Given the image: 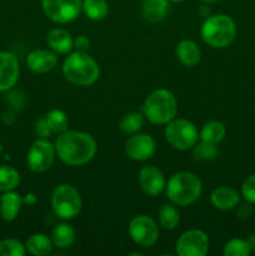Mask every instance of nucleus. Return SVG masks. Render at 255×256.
I'll return each mask as SVG.
<instances>
[{
	"label": "nucleus",
	"mask_w": 255,
	"mask_h": 256,
	"mask_svg": "<svg viewBox=\"0 0 255 256\" xmlns=\"http://www.w3.org/2000/svg\"><path fill=\"white\" fill-rule=\"evenodd\" d=\"M98 145L90 134L78 130L60 132L55 142V150L64 164L82 166L95 156Z\"/></svg>",
	"instance_id": "f257e3e1"
},
{
	"label": "nucleus",
	"mask_w": 255,
	"mask_h": 256,
	"mask_svg": "<svg viewBox=\"0 0 255 256\" xmlns=\"http://www.w3.org/2000/svg\"><path fill=\"white\" fill-rule=\"evenodd\" d=\"M62 75L72 84L89 86L99 79L100 68L86 52H70L62 64Z\"/></svg>",
	"instance_id": "f03ea898"
},
{
	"label": "nucleus",
	"mask_w": 255,
	"mask_h": 256,
	"mask_svg": "<svg viewBox=\"0 0 255 256\" xmlns=\"http://www.w3.org/2000/svg\"><path fill=\"white\" fill-rule=\"evenodd\" d=\"M166 196L178 206H189L199 199L202 192V180L190 172H180L172 175L165 185Z\"/></svg>",
	"instance_id": "7ed1b4c3"
},
{
	"label": "nucleus",
	"mask_w": 255,
	"mask_h": 256,
	"mask_svg": "<svg viewBox=\"0 0 255 256\" xmlns=\"http://www.w3.org/2000/svg\"><path fill=\"white\" fill-rule=\"evenodd\" d=\"M144 116L150 122L164 125L172 122L178 112V102L168 89H156L145 99L142 105Z\"/></svg>",
	"instance_id": "20e7f679"
},
{
	"label": "nucleus",
	"mask_w": 255,
	"mask_h": 256,
	"mask_svg": "<svg viewBox=\"0 0 255 256\" xmlns=\"http://www.w3.org/2000/svg\"><path fill=\"white\" fill-rule=\"evenodd\" d=\"M236 36L235 22L225 14L208 16L202 25V38L209 46L215 49L226 48Z\"/></svg>",
	"instance_id": "39448f33"
},
{
	"label": "nucleus",
	"mask_w": 255,
	"mask_h": 256,
	"mask_svg": "<svg viewBox=\"0 0 255 256\" xmlns=\"http://www.w3.org/2000/svg\"><path fill=\"white\" fill-rule=\"evenodd\" d=\"M82 202L79 192L69 184H60L52 192V208L55 215L64 220L76 218L82 212Z\"/></svg>",
	"instance_id": "423d86ee"
},
{
	"label": "nucleus",
	"mask_w": 255,
	"mask_h": 256,
	"mask_svg": "<svg viewBox=\"0 0 255 256\" xmlns=\"http://www.w3.org/2000/svg\"><path fill=\"white\" fill-rule=\"evenodd\" d=\"M168 142L176 150H188L194 146L199 139L198 129L186 119H172L165 128Z\"/></svg>",
	"instance_id": "0eeeda50"
},
{
	"label": "nucleus",
	"mask_w": 255,
	"mask_h": 256,
	"mask_svg": "<svg viewBox=\"0 0 255 256\" xmlns=\"http://www.w3.org/2000/svg\"><path fill=\"white\" fill-rule=\"evenodd\" d=\"M44 14L59 24H68L76 19L82 10V0H42Z\"/></svg>",
	"instance_id": "6e6552de"
},
{
	"label": "nucleus",
	"mask_w": 255,
	"mask_h": 256,
	"mask_svg": "<svg viewBox=\"0 0 255 256\" xmlns=\"http://www.w3.org/2000/svg\"><path fill=\"white\" fill-rule=\"evenodd\" d=\"M128 232L132 242L142 248L152 246L159 238L158 224L148 215H138L132 219Z\"/></svg>",
	"instance_id": "1a4fd4ad"
},
{
	"label": "nucleus",
	"mask_w": 255,
	"mask_h": 256,
	"mask_svg": "<svg viewBox=\"0 0 255 256\" xmlns=\"http://www.w3.org/2000/svg\"><path fill=\"white\" fill-rule=\"evenodd\" d=\"M55 154H56L55 145H52L49 140L40 138L32 142L28 152V166L34 172H46L54 162Z\"/></svg>",
	"instance_id": "9d476101"
},
{
	"label": "nucleus",
	"mask_w": 255,
	"mask_h": 256,
	"mask_svg": "<svg viewBox=\"0 0 255 256\" xmlns=\"http://www.w3.org/2000/svg\"><path fill=\"white\" fill-rule=\"evenodd\" d=\"M209 252V238L202 230L192 229L182 232L176 242L179 256H205Z\"/></svg>",
	"instance_id": "9b49d317"
},
{
	"label": "nucleus",
	"mask_w": 255,
	"mask_h": 256,
	"mask_svg": "<svg viewBox=\"0 0 255 256\" xmlns=\"http://www.w3.org/2000/svg\"><path fill=\"white\" fill-rule=\"evenodd\" d=\"M156 152V142L149 134H132L125 144V152L135 162H145Z\"/></svg>",
	"instance_id": "f8f14e48"
},
{
	"label": "nucleus",
	"mask_w": 255,
	"mask_h": 256,
	"mask_svg": "<svg viewBox=\"0 0 255 256\" xmlns=\"http://www.w3.org/2000/svg\"><path fill=\"white\" fill-rule=\"evenodd\" d=\"M19 62L10 52H0V92H9L19 79Z\"/></svg>",
	"instance_id": "ddd939ff"
},
{
	"label": "nucleus",
	"mask_w": 255,
	"mask_h": 256,
	"mask_svg": "<svg viewBox=\"0 0 255 256\" xmlns=\"http://www.w3.org/2000/svg\"><path fill=\"white\" fill-rule=\"evenodd\" d=\"M139 184L142 192L150 196H156L165 189L164 174L154 165L144 166L139 172Z\"/></svg>",
	"instance_id": "4468645a"
},
{
	"label": "nucleus",
	"mask_w": 255,
	"mask_h": 256,
	"mask_svg": "<svg viewBox=\"0 0 255 256\" xmlns=\"http://www.w3.org/2000/svg\"><path fill=\"white\" fill-rule=\"evenodd\" d=\"M26 65L32 72L44 74L52 72L58 65V56L55 52L38 49L30 52L26 58Z\"/></svg>",
	"instance_id": "2eb2a0df"
},
{
	"label": "nucleus",
	"mask_w": 255,
	"mask_h": 256,
	"mask_svg": "<svg viewBox=\"0 0 255 256\" xmlns=\"http://www.w3.org/2000/svg\"><path fill=\"white\" fill-rule=\"evenodd\" d=\"M210 202L219 210H232L239 204L240 195L232 188L220 186L212 190L210 194Z\"/></svg>",
	"instance_id": "dca6fc26"
},
{
	"label": "nucleus",
	"mask_w": 255,
	"mask_h": 256,
	"mask_svg": "<svg viewBox=\"0 0 255 256\" xmlns=\"http://www.w3.org/2000/svg\"><path fill=\"white\" fill-rule=\"evenodd\" d=\"M22 204L24 202L22 195L15 192L14 190L5 192V194L0 198V215L2 220L8 222H14L19 215Z\"/></svg>",
	"instance_id": "f3484780"
},
{
	"label": "nucleus",
	"mask_w": 255,
	"mask_h": 256,
	"mask_svg": "<svg viewBox=\"0 0 255 256\" xmlns=\"http://www.w3.org/2000/svg\"><path fill=\"white\" fill-rule=\"evenodd\" d=\"M46 42L52 52L58 54H68L74 48L72 35L64 29H52L46 36Z\"/></svg>",
	"instance_id": "a211bd4d"
},
{
	"label": "nucleus",
	"mask_w": 255,
	"mask_h": 256,
	"mask_svg": "<svg viewBox=\"0 0 255 256\" xmlns=\"http://www.w3.org/2000/svg\"><path fill=\"white\" fill-rule=\"evenodd\" d=\"M169 12V0H142V15L146 22H158Z\"/></svg>",
	"instance_id": "6ab92c4d"
},
{
	"label": "nucleus",
	"mask_w": 255,
	"mask_h": 256,
	"mask_svg": "<svg viewBox=\"0 0 255 256\" xmlns=\"http://www.w3.org/2000/svg\"><path fill=\"white\" fill-rule=\"evenodd\" d=\"M176 56L185 66H195L200 62L202 52L195 42L184 39L176 45Z\"/></svg>",
	"instance_id": "aec40b11"
},
{
	"label": "nucleus",
	"mask_w": 255,
	"mask_h": 256,
	"mask_svg": "<svg viewBox=\"0 0 255 256\" xmlns=\"http://www.w3.org/2000/svg\"><path fill=\"white\" fill-rule=\"evenodd\" d=\"M225 134H226V129H225V125L222 122L210 120V122H205L204 126L202 128L199 138L202 142L216 145L224 139Z\"/></svg>",
	"instance_id": "412c9836"
},
{
	"label": "nucleus",
	"mask_w": 255,
	"mask_h": 256,
	"mask_svg": "<svg viewBox=\"0 0 255 256\" xmlns=\"http://www.w3.org/2000/svg\"><path fill=\"white\" fill-rule=\"evenodd\" d=\"M75 240V230L72 229V225L62 222V224L56 225L52 232V242L55 246L59 249H66L72 246Z\"/></svg>",
	"instance_id": "4be33fe9"
},
{
	"label": "nucleus",
	"mask_w": 255,
	"mask_h": 256,
	"mask_svg": "<svg viewBox=\"0 0 255 256\" xmlns=\"http://www.w3.org/2000/svg\"><path fill=\"white\" fill-rule=\"evenodd\" d=\"M28 252L35 256H45L50 254L52 249V242L45 234H32L25 244Z\"/></svg>",
	"instance_id": "5701e85b"
},
{
	"label": "nucleus",
	"mask_w": 255,
	"mask_h": 256,
	"mask_svg": "<svg viewBox=\"0 0 255 256\" xmlns=\"http://www.w3.org/2000/svg\"><path fill=\"white\" fill-rule=\"evenodd\" d=\"M82 12L89 19L99 22V20L106 18L108 12H109V4L106 0H84Z\"/></svg>",
	"instance_id": "b1692460"
},
{
	"label": "nucleus",
	"mask_w": 255,
	"mask_h": 256,
	"mask_svg": "<svg viewBox=\"0 0 255 256\" xmlns=\"http://www.w3.org/2000/svg\"><path fill=\"white\" fill-rule=\"evenodd\" d=\"M20 184V174L15 168L2 165L0 166V192H10Z\"/></svg>",
	"instance_id": "393cba45"
},
{
	"label": "nucleus",
	"mask_w": 255,
	"mask_h": 256,
	"mask_svg": "<svg viewBox=\"0 0 255 256\" xmlns=\"http://www.w3.org/2000/svg\"><path fill=\"white\" fill-rule=\"evenodd\" d=\"M159 222L164 229L174 230L180 222L179 212L175 206L170 204H164L159 210Z\"/></svg>",
	"instance_id": "a878e982"
},
{
	"label": "nucleus",
	"mask_w": 255,
	"mask_h": 256,
	"mask_svg": "<svg viewBox=\"0 0 255 256\" xmlns=\"http://www.w3.org/2000/svg\"><path fill=\"white\" fill-rule=\"evenodd\" d=\"M45 119L49 122L52 132H64L69 128V119L62 110L52 109L45 115Z\"/></svg>",
	"instance_id": "bb28decb"
},
{
	"label": "nucleus",
	"mask_w": 255,
	"mask_h": 256,
	"mask_svg": "<svg viewBox=\"0 0 255 256\" xmlns=\"http://www.w3.org/2000/svg\"><path fill=\"white\" fill-rule=\"evenodd\" d=\"M144 125V116L140 112H129L120 122V130L125 134H136Z\"/></svg>",
	"instance_id": "cd10ccee"
},
{
	"label": "nucleus",
	"mask_w": 255,
	"mask_h": 256,
	"mask_svg": "<svg viewBox=\"0 0 255 256\" xmlns=\"http://www.w3.org/2000/svg\"><path fill=\"white\" fill-rule=\"evenodd\" d=\"M250 252H252V250H250L246 240L235 238V239L229 240V242L225 244L222 254L225 256H248L250 254Z\"/></svg>",
	"instance_id": "c85d7f7f"
},
{
	"label": "nucleus",
	"mask_w": 255,
	"mask_h": 256,
	"mask_svg": "<svg viewBox=\"0 0 255 256\" xmlns=\"http://www.w3.org/2000/svg\"><path fill=\"white\" fill-rule=\"evenodd\" d=\"M194 156L200 162H208L214 160L218 156V148L215 144L202 142L194 145Z\"/></svg>",
	"instance_id": "c756f323"
},
{
	"label": "nucleus",
	"mask_w": 255,
	"mask_h": 256,
	"mask_svg": "<svg viewBox=\"0 0 255 256\" xmlns=\"http://www.w3.org/2000/svg\"><path fill=\"white\" fill-rule=\"evenodd\" d=\"M26 248L16 239H5L0 242V256H24Z\"/></svg>",
	"instance_id": "7c9ffc66"
},
{
	"label": "nucleus",
	"mask_w": 255,
	"mask_h": 256,
	"mask_svg": "<svg viewBox=\"0 0 255 256\" xmlns=\"http://www.w3.org/2000/svg\"><path fill=\"white\" fill-rule=\"evenodd\" d=\"M242 195L248 202L255 204V174L250 175L242 185Z\"/></svg>",
	"instance_id": "2f4dec72"
},
{
	"label": "nucleus",
	"mask_w": 255,
	"mask_h": 256,
	"mask_svg": "<svg viewBox=\"0 0 255 256\" xmlns=\"http://www.w3.org/2000/svg\"><path fill=\"white\" fill-rule=\"evenodd\" d=\"M6 100L8 102H9L10 106L15 110L22 109V108L24 106V102H25L24 94H22V92H19V90H12V92H10L9 95H8Z\"/></svg>",
	"instance_id": "473e14b6"
},
{
	"label": "nucleus",
	"mask_w": 255,
	"mask_h": 256,
	"mask_svg": "<svg viewBox=\"0 0 255 256\" xmlns=\"http://www.w3.org/2000/svg\"><path fill=\"white\" fill-rule=\"evenodd\" d=\"M35 132H36L38 136L44 138V139H46L48 136L54 134L52 128H50L49 122H48L46 119H45V116L42 118V119H39L36 122H35Z\"/></svg>",
	"instance_id": "72a5a7b5"
},
{
	"label": "nucleus",
	"mask_w": 255,
	"mask_h": 256,
	"mask_svg": "<svg viewBox=\"0 0 255 256\" xmlns=\"http://www.w3.org/2000/svg\"><path fill=\"white\" fill-rule=\"evenodd\" d=\"M90 42L85 35H80L76 39L74 40V48L76 49V52H86V50L89 49Z\"/></svg>",
	"instance_id": "f704fd0d"
},
{
	"label": "nucleus",
	"mask_w": 255,
	"mask_h": 256,
	"mask_svg": "<svg viewBox=\"0 0 255 256\" xmlns=\"http://www.w3.org/2000/svg\"><path fill=\"white\" fill-rule=\"evenodd\" d=\"M252 212H254V210H252V204L248 202V204L242 205V206L238 209V216H239L240 219H248V218L252 216Z\"/></svg>",
	"instance_id": "c9c22d12"
},
{
	"label": "nucleus",
	"mask_w": 255,
	"mask_h": 256,
	"mask_svg": "<svg viewBox=\"0 0 255 256\" xmlns=\"http://www.w3.org/2000/svg\"><path fill=\"white\" fill-rule=\"evenodd\" d=\"M15 120H16V116H15V114L12 112H6L2 115V122H4V124L12 125L14 124Z\"/></svg>",
	"instance_id": "e433bc0d"
},
{
	"label": "nucleus",
	"mask_w": 255,
	"mask_h": 256,
	"mask_svg": "<svg viewBox=\"0 0 255 256\" xmlns=\"http://www.w3.org/2000/svg\"><path fill=\"white\" fill-rule=\"evenodd\" d=\"M36 202H38L36 195L32 194V192H29V194H26L24 198H22V202L26 205H34Z\"/></svg>",
	"instance_id": "4c0bfd02"
},
{
	"label": "nucleus",
	"mask_w": 255,
	"mask_h": 256,
	"mask_svg": "<svg viewBox=\"0 0 255 256\" xmlns=\"http://www.w3.org/2000/svg\"><path fill=\"white\" fill-rule=\"evenodd\" d=\"M248 245H249L250 250H252V252H255V232L254 234H250L249 238H248Z\"/></svg>",
	"instance_id": "58836bf2"
},
{
	"label": "nucleus",
	"mask_w": 255,
	"mask_h": 256,
	"mask_svg": "<svg viewBox=\"0 0 255 256\" xmlns=\"http://www.w3.org/2000/svg\"><path fill=\"white\" fill-rule=\"evenodd\" d=\"M202 2H218V0H202Z\"/></svg>",
	"instance_id": "ea45409f"
},
{
	"label": "nucleus",
	"mask_w": 255,
	"mask_h": 256,
	"mask_svg": "<svg viewBox=\"0 0 255 256\" xmlns=\"http://www.w3.org/2000/svg\"><path fill=\"white\" fill-rule=\"evenodd\" d=\"M169 2H184V0H169Z\"/></svg>",
	"instance_id": "a19ab883"
},
{
	"label": "nucleus",
	"mask_w": 255,
	"mask_h": 256,
	"mask_svg": "<svg viewBox=\"0 0 255 256\" xmlns=\"http://www.w3.org/2000/svg\"><path fill=\"white\" fill-rule=\"evenodd\" d=\"M2 145H0V152H2Z\"/></svg>",
	"instance_id": "79ce46f5"
}]
</instances>
